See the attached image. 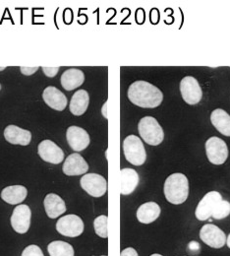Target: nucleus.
Wrapping results in <instances>:
<instances>
[{
	"label": "nucleus",
	"instance_id": "1",
	"mask_svg": "<svg viewBox=\"0 0 230 256\" xmlns=\"http://www.w3.org/2000/svg\"><path fill=\"white\" fill-rule=\"evenodd\" d=\"M128 98L132 104L143 108H155L163 102V92L147 81H136L128 89Z\"/></svg>",
	"mask_w": 230,
	"mask_h": 256
},
{
	"label": "nucleus",
	"instance_id": "2",
	"mask_svg": "<svg viewBox=\"0 0 230 256\" xmlns=\"http://www.w3.org/2000/svg\"><path fill=\"white\" fill-rule=\"evenodd\" d=\"M166 200L174 205L184 203L189 196V182L185 174L176 172L169 176L165 182Z\"/></svg>",
	"mask_w": 230,
	"mask_h": 256
},
{
	"label": "nucleus",
	"instance_id": "3",
	"mask_svg": "<svg viewBox=\"0 0 230 256\" xmlns=\"http://www.w3.org/2000/svg\"><path fill=\"white\" fill-rule=\"evenodd\" d=\"M138 131L141 138L151 146H158L165 139L163 128L153 116H145L141 118L138 124Z\"/></svg>",
	"mask_w": 230,
	"mask_h": 256
},
{
	"label": "nucleus",
	"instance_id": "4",
	"mask_svg": "<svg viewBox=\"0 0 230 256\" xmlns=\"http://www.w3.org/2000/svg\"><path fill=\"white\" fill-rule=\"evenodd\" d=\"M123 152L126 160L134 166H142L147 160L144 144L136 135H129L124 139Z\"/></svg>",
	"mask_w": 230,
	"mask_h": 256
},
{
	"label": "nucleus",
	"instance_id": "5",
	"mask_svg": "<svg viewBox=\"0 0 230 256\" xmlns=\"http://www.w3.org/2000/svg\"><path fill=\"white\" fill-rule=\"evenodd\" d=\"M206 153L209 160L214 164H223L229 158V148L227 143L216 136L207 140Z\"/></svg>",
	"mask_w": 230,
	"mask_h": 256
},
{
	"label": "nucleus",
	"instance_id": "6",
	"mask_svg": "<svg viewBox=\"0 0 230 256\" xmlns=\"http://www.w3.org/2000/svg\"><path fill=\"white\" fill-rule=\"evenodd\" d=\"M223 200V196L220 192H208L202 200L199 202L197 208H196V218L199 221H206L210 219L219 203Z\"/></svg>",
	"mask_w": 230,
	"mask_h": 256
},
{
	"label": "nucleus",
	"instance_id": "7",
	"mask_svg": "<svg viewBox=\"0 0 230 256\" xmlns=\"http://www.w3.org/2000/svg\"><path fill=\"white\" fill-rule=\"evenodd\" d=\"M81 188L93 197H101L107 190L106 180L98 174H84L80 180Z\"/></svg>",
	"mask_w": 230,
	"mask_h": 256
},
{
	"label": "nucleus",
	"instance_id": "8",
	"mask_svg": "<svg viewBox=\"0 0 230 256\" xmlns=\"http://www.w3.org/2000/svg\"><path fill=\"white\" fill-rule=\"evenodd\" d=\"M56 230L62 236L77 238L84 232V222L77 215H67L57 221Z\"/></svg>",
	"mask_w": 230,
	"mask_h": 256
},
{
	"label": "nucleus",
	"instance_id": "9",
	"mask_svg": "<svg viewBox=\"0 0 230 256\" xmlns=\"http://www.w3.org/2000/svg\"><path fill=\"white\" fill-rule=\"evenodd\" d=\"M200 238L213 248H222L227 242V236L224 230L213 224L203 226L200 230Z\"/></svg>",
	"mask_w": 230,
	"mask_h": 256
},
{
	"label": "nucleus",
	"instance_id": "10",
	"mask_svg": "<svg viewBox=\"0 0 230 256\" xmlns=\"http://www.w3.org/2000/svg\"><path fill=\"white\" fill-rule=\"evenodd\" d=\"M180 93L188 104H197L203 96V91L196 78L192 76L184 77L180 82Z\"/></svg>",
	"mask_w": 230,
	"mask_h": 256
},
{
	"label": "nucleus",
	"instance_id": "11",
	"mask_svg": "<svg viewBox=\"0 0 230 256\" xmlns=\"http://www.w3.org/2000/svg\"><path fill=\"white\" fill-rule=\"evenodd\" d=\"M32 212L28 205H18L11 216V226L13 230L18 234H26L31 226Z\"/></svg>",
	"mask_w": 230,
	"mask_h": 256
},
{
	"label": "nucleus",
	"instance_id": "12",
	"mask_svg": "<svg viewBox=\"0 0 230 256\" xmlns=\"http://www.w3.org/2000/svg\"><path fill=\"white\" fill-rule=\"evenodd\" d=\"M37 152L39 157L49 164H58L64 160V152L51 140H43L39 143Z\"/></svg>",
	"mask_w": 230,
	"mask_h": 256
},
{
	"label": "nucleus",
	"instance_id": "13",
	"mask_svg": "<svg viewBox=\"0 0 230 256\" xmlns=\"http://www.w3.org/2000/svg\"><path fill=\"white\" fill-rule=\"evenodd\" d=\"M66 139L72 150L75 152L84 151L91 142L89 133L78 126H70L66 132Z\"/></svg>",
	"mask_w": 230,
	"mask_h": 256
},
{
	"label": "nucleus",
	"instance_id": "14",
	"mask_svg": "<svg viewBox=\"0 0 230 256\" xmlns=\"http://www.w3.org/2000/svg\"><path fill=\"white\" fill-rule=\"evenodd\" d=\"M4 138L13 145L28 146L32 141V133L29 130L16 126H8L4 130Z\"/></svg>",
	"mask_w": 230,
	"mask_h": 256
},
{
	"label": "nucleus",
	"instance_id": "15",
	"mask_svg": "<svg viewBox=\"0 0 230 256\" xmlns=\"http://www.w3.org/2000/svg\"><path fill=\"white\" fill-rule=\"evenodd\" d=\"M88 170V162L78 153L71 154L70 156H68L63 164V172L69 176L85 174Z\"/></svg>",
	"mask_w": 230,
	"mask_h": 256
},
{
	"label": "nucleus",
	"instance_id": "16",
	"mask_svg": "<svg viewBox=\"0 0 230 256\" xmlns=\"http://www.w3.org/2000/svg\"><path fill=\"white\" fill-rule=\"evenodd\" d=\"M42 98L49 108L58 112L64 110L68 104L65 95L53 86H49L44 89L42 93Z\"/></svg>",
	"mask_w": 230,
	"mask_h": 256
},
{
	"label": "nucleus",
	"instance_id": "17",
	"mask_svg": "<svg viewBox=\"0 0 230 256\" xmlns=\"http://www.w3.org/2000/svg\"><path fill=\"white\" fill-rule=\"evenodd\" d=\"M43 204H44L46 215L50 219H55L66 212L65 202L57 194H54V193L47 194L44 198Z\"/></svg>",
	"mask_w": 230,
	"mask_h": 256
},
{
	"label": "nucleus",
	"instance_id": "18",
	"mask_svg": "<svg viewBox=\"0 0 230 256\" xmlns=\"http://www.w3.org/2000/svg\"><path fill=\"white\" fill-rule=\"evenodd\" d=\"M161 215V207L156 202H147L137 210V219L142 224H151Z\"/></svg>",
	"mask_w": 230,
	"mask_h": 256
},
{
	"label": "nucleus",
	"instance_id": "19",
	"mask_svg": "<svg viewBox=\"0 0 230 256\" xmlns=\"http://www.w3.org/2000/svg\"><path fill=\"white\" fill-rule=\"evenodd\" d=\"M85 81L84 72L77 68H70L66 70L60 78L62 87L66 91H73L82 86Z\"/></svg>",
	"mask_w": 230,
	"mask_h": 256
},
{
	"label": "nucleus",
	"instance_id": "20",
	"mask_svg": "<svg viewBox=\"0 0 230 256\" xmlns=\"http://www.w3.org/2000/svg\"><path fill=\"white\" fill-rule=\"evenodd\" d=\"M140 182L138 172L133 168H122L120 170V192L122 195H129L136 190Z\"/></svg>",
	"mask_w": 230,
	"mask_h": 256
},
{
	"label": "nucleus",
	"instance_id": "21",
	"mask_svg": "<svg viewBox=\"0 0 230 256\" xmlns=\"http://www.w3.org/2000/svg\"><path fill=\"white\" fill-rule=\"evenodd\" d=\"M90 104V96L86 90H79L77 91L70 100V112L72 114L76 116H83L89 106Z\"/></svg>",
	"mask_w": 230,
	"mask_h": 256
},
{
	"label": "nucleus",
	"instance_id": "22",
	"mask_svg": "<svg viewBox=\"0 0 230 256\" xmlns=\"http://www.w3.org/2000/svg\"><path fill=\"white\" fill-rule=\"evenodd\" d=\"M28 195V190L23 186H11L1 192V198L8 204L17 205L22 203Z\"/></svg>",
	"mask_w": 230,
	"mask_h": 256
},
{
	"label": "nucleus",
	"instance_id": "23",
	"mask_svg": "<svg viewBox=\"0 0 230 256\" xmlns=\"http://www.w3.org/2000/svg\"><path fill=\"white\" fill-rule=\"evenodd\" d=\"M211 122L220 133L230 137V116L226 110H215L211 114Z\"/></svg>",
	"mask_w": 230,
	"mask_h": 256
},
{
	"label": "nucleus",
	"instance_id": "24",
	"mask_svg": "<svg viewBox=\"0 0 230 256\" xmlns=\"http://www.w3.org/2000/svg\"><path fill=\"white\" fill-rule=\"evenodd\" d=\"M47 252L50 256H74V250L65 242L55 240L48 244Z\"/></svg>",
	"mask_w": 230,
	"mask_h": 256
},
{
	"label": "nucleus",
	"instance_id": "25",
	"mask_svg": "<svg viewBox=\"0 0 230 256\" xmlns=\"http://www.w3.org/2000/svg\"><path fill=\"white\" fill-rule=\"evenodd\" d=\"M107 224H108V218L105 215H101V216L97 217L94 221L95 232L99 236L102 238H108Z\"/></svg>",
	"mask_w": 230,
	"mask_h": 256
},
{
	"label": "nucleus",
	"instance_id": "26",
	"mask_svg": "<svg viewBox=\"0 0 230 256\" xmlns=\"http://www.w3.org/2000/svg\"><path fill=\"white\" fill-rule=\"evenodd\" d=\"M230 214V203L227 200H222L219 205L217 206L213 218L216 220H223L227 217H229Z\"/></svg>",
	"mask_w": 230,
	"mask_h": 256
},
{
	"label": "nucleus",
	"instance_id": "27",
	"mask_svg": "<svg viewBox=\"0 0 230 256\" xmlns=\"http://www.w3.org/2000/svg\"><path fill=\"white\" fill-rule=\"evenodd\" d=\"M43 256V254H42V252H41V250L37 246H34V244H32V246H27L24 250H23V252H22V256Z\"/></svg>",
	"mask_w": 230,
	"mask_h": 256
},
{
	"label": "nucleus",
	"instance_id": "28",
	"mask_svg": "<svg viewBox=\"0 0 230 256\" xmlns=\"http://www.w3.org/2000/svg\"><path fill=\"white\" fill-rule=\"evenodd\" d=\"M42 71L43 73L47 76V77H55L59 71V67L56 66V67H47V66H42Z\"/></svg>",
	"mask_w": 230,
	"mask_h": 256
},
{
	"label": "nucleus",
	"instance_id": "29",
	"mask_svg": "<svg viewBox=\"0 0 230 256\" xmlns=\"http://www.w3.org/2000/svg\"><path fill=\"white\" fill-rule=\"evenodd\" d=\"M38 70L37 66H33V67H29V66H21L20 67V71L26 75V76H31L34 74L36 71Z\"/></svg>",
	"mask_w": 230,
	"mask_h": 256
},
{
	"label": "nucleus",
	"instance_id": "30",
	"mask_svg": "<svg viewBox=\"0 0 230 256\" xmlns=\"http://www.w3.org/2000/svg\"><path fill=\"white\" fill-rule=\"evenodd\" d=\"M120 256H138V254H137V252L134 248H125L124 250L121 252Z\"/></svg>",
	"mask_w": 230,
	"mask_h": 256
},
{
	"label": "nucleus",
	"instance_id": "31",
	"mask_svg": "<svg viewBox=\"0 0 230 256\" xmlns=\"http://www.w3.org/2000/svg\"><path fill=\"white\" fill-rule=\"evenodd\" d=\"M106 108H107V102H104V104H103V106H102V110H101V114H102V116H103L105 118H107V112H106Z\"/></svg>",
	"mask_w": 230,
	"mask_h": 256
},
{
	"label": "nucleus",
	"instance_id": "32",
	"mask_svg": "<svg viewBox=\"0 0 230 256\" xmlns=\"http://www.w3.org/2000/svg\"><path fill=\"white\" fill-rule=\"evenodd\" d=\"M227 244H228V246L230 248V234L229 238H228V240H227Z\"/></svg>",
	"mask_w": 230,
	"mask_h": 256
},
{
	"label": "nucleus",
	"instance_id": "33",
	"mask_svg": "<svg viewBox=\"0 0 230 256\" xmlns=\"http://www.w3.org/2000/svg\"><path fill=\"white\" fill-rule=\"evenodd\" d=\"M5 68H6L5 66H0V71H3Z\"/></svg>",
	"mask_w": 230,
	"mask_h": 256
},
{
	"label": "nucleus",
	"instance_id": "34",
	"mask_svg": "<svg viewBox=\"0 0 230 256\" xmlns=\"http://www.w3.org/2000/svg\"><path fill=\"white\" fill-rule=\"evenodd\" d=\"M151 256H163L162 254H152Z\"/></svg>",
	"mask_w": 230,
	"mask_h": 256
},
{
	"label": "nucleus",
	"instance_id": "35",
	"mask_svg": "<svg viewBox=\"0 0 230 256\" xmlns=\"http://www.w3.org/2000/svg\"><path fill=\"white\" fill-rule=\"evenodd\" d=\"M0 90H1V85H0Z\"/></svg>",
	"mask_w": 230,
	"mask_h": 256
},
{
	"label": "nucleus",
	"instance_id": "36",
	"mask_svg": "<svg viewBox=\"0 0 230 256\" xmlns=\"http://www.w3.org/2000/svg\"></svg>",
	"mask_w": 230,
	"mask_h": 256
}]
</instances>
